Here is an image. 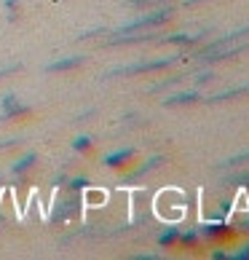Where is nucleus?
Segmentation results:
<instances>
[{"label":"nucleus","mask_w":249,"mask_h":260,"mask_svg":"<svg viewBox=\"0 0 249 260\" xmlns=\"http://www.w3.org/2000/svg\"><path fill=\"white\" fill-rule=\"evenodd\" d=\"M177 62V56H164V59H150V62H134V64H121L113 67L108 73V78H116V75H139V73H153V70H164Z\"/></svg>","instance_id":"nucleus-1"},{"label":"nucleus","mask_w":249,"mask_h":260,"mask_svg":"<svg viewBox=\"0 0 249 260\" xmlns=\"http://www.w3.org/2000/svg\"><path fill=\"white\" fill-rule=\"evenodd\" d=\"M169 16H171V8H161V11H153V14H145V16H137V19H131V22L121 24L118 30H116V35H121V32H134V30H142V27L164 24Z\"/></svg>","instance_id":"nucleus-2"},{"label":"nucleus","mask_w":249,"mask_h":260,"mask_svg":"<svg viewBox=\"0 0 249 260\" xmlns=\"http://www.w3.org/2000/svg\"><path fill=\"white\" fill-rule=\"evenodd\" d=\"M134 148H121V150H113V153H104L102 156V164L104 167H110V169H121V167H126V164L134 158Z\"/></svg>","instance_id":"nucleus-3"},{"label":"nucleus","mask_w":249,"mask_h":260,"mask_svg":"<svg viewBox=\"0 0 249 260\" xmlns=\"http://www.w3.org/2000/svg\"><path fill=\"white\" fill-rule=\"evenodd\" d=\"M201 234L209 236V239L225 236V234H231V223H228L225 217H215V220H209V223H204V228H201Z\"/></svg>","instance_id":"nucleus-4"},{"label":"nucleus","mask_w":249,"mask_h":260,"mask_svg":"<svg viewBox=\"0 0 249 260\" xmlns=\"http://www.w3.org/2000/svg\"><path fill=\"white\" fill-rule=\"evenodd\" d=\"M83 64V56H64V59H54L46 64V73H64V70H75Z\"/></svg>","instance_id":"nucleus-5"},{"label":"nucleus","mask_w":249,"mask_h":260,"mask_svg":"<svg viewBox=\"0 0 249 260\" xmlns=\"http://www.w3.org/2000/svg\"><path fill=\"white\" fill-rule=\"evenodd\" d=\"M164 164V156H153V158H148L142 167H137V169H131L126 177H123V182H134V180H139V177H145L150 169H156V167H161Z\"/></svg>","instance_id":"nucleus-6"},{"label":"nucleus","mask_w":249,"mask_h":260,"mask_svg":"<svg viewBox=\"0 0 249 260\" xmlns=\"http://www.w3.org/2000/svg\"><path fill=\"white\" fill-rule=\"evenodd\" d=\"M177 242H180V228H177V223H169V228L158 234V247L169 249V247H174Z\"/></svg>","instance_id":"nucleus-7"},{"label":"nucleus","mask_w":249,"mask_h":260,"mask_svg":"<svg viewBox=\"0 0 249 260\" xmlns=\"http://www.w3.org/2000/svg\"><path fill=\"white\" fill-rule=\"evenodd\" d=\"M201 100V94L193 89V91H180V94H171L169 100H164V105H169V108H174V105H190V102H196Z\"/></svg>","instance_id":"nucleus-8"},{"label":"nucleus","mask_w":249,"mask_h":260,"mask_svg":"<svg viewBox=\"0 0 249 260\" xmlns=\"http://www.w3.org/2000/svg\"><path fill=\"white\" fill-rule=\"evenodd\" d=\"M38 161V153L35 150H30V153H24L22 158H19L14 167H11V175H22V172H27V169H32V164Z\"/></svg>","instance_id":"nucleus-9"},{"label":"nucleus","mask_w":249,"mask_h":260,"mask_svg":"<svg viewBox=\"0 0 249 260\" xmlns=\"http://www.w3.org/2000/svg\"><path fill=\"white\" fill-rule=\"evenodd\" d=\"M3 113H6V121H14V118H22V115H30V108H27V105H19L14 100L3 108Z\"/></svg>","instance_id":"nucleus-10"},{"label":"nucleus","mask_w":249,"mask_h":260,"mask_svg":"<svg viewBox=\"0 0 249 260\" xmlns=\"http://www.w3.org/2000/svg\"><path fill=\"white\" fill-rule=\"evenodd\" d=\"M104 199H108V193H104V190H94L91 185L83 190V201H86V204H91V207H102Z\"/></svg>","instance_id":"nucleus-11"},{"label":"nucleus","mask_w":249,"mask_h":260,"mask_svg":"<svg viewBox=\"0 0 249 260\" xmlns=\"http://www.w3.org/2000/svg\"><path fill=\"white\" fill-rule=\"evenodd\" d=\"M198 239H201V231H198V228L180 231V242H177V244H183V247H196V244H198Z\"/></svg>","instance_id":"nucleus-12"},{"label":"nucleus","mask_w":249,"mask_h":260,"mask_svg":"<svg viewBox=\"0 0 249 260\" xmlns=\"http://www.w3.org/2000/svg\"><path fill=\"white\" fill-rule=\"evenodd\" d=\"M91 145H94V140L89 137V134H78L73 142H70V148L73 150H78V153H83V150H91Z\"/></svg>","instance_id":"nucleus-13"},{"label":"nucleus","mask_w":249,"mask_h":260,"mask_svg":"<svg viewBox=\"0 0 249 260\" xmlns=\"http://www.w3.org/2000/svg\"><path fill=\"white\" fill-rule=\"evenodd\" d=\"M198 38H201V35H198ZM198 38H196V35H190V32H177V35L166 38V43H180V46H183V43H196Z\"/></svg>","instance_id":"nucleus-14"},{"label":"nucleus","mask_w":249,"mask_h":260,"mask_svg":"<svg viewBox=\"0 0 249 260\" xmlns=\"http://www.w3.org/2000/svg\"><path fill=\"white\" fill-rule=\"evenodd\" d=\"M67 185H70V190H78V193H83V190L91 185V180H86V177H70V182H67Z\"/></svg>","instance_id":"nucleus-15"},{"label":"nucleus","mask_w":249,"mask_h":260,"mask_svg":"<svg viewBox=\"0 0 249 260\" xmlns=\"http://www.w3.org/2000/svg\"><path fill=\"white\" fill-rule=\"evenodd\" d=\"M241 161H249V150H244V153H236V156L225 158L223 164H220V169H225V167H236V164H241Z\"/></svg>","instance_id":"nucleus-16"},{"label":"nucleus","mask_w":249,"mask_h":260,"mask_svg":"<svg viewBox=\"0 0 249 260\" xmlns=\"http://www.w3.org/2000/svg\"><path fill=\"white\" fill-rule=\"evenodd\" d=\"M228 257H233V260H249V244H244V247H238V252H233V255H228Z\"/></svg>","instance_id":"nucleus-17"},{"label":"nucleus","mask_w":249,"mask_h":260,"mask_svg":"<svg viewBox=\"0 0 249 260\" xmlns=\"http://www.w3.org/2000/svg\"><path fill=\"white\" fill-rule=\"evenodd\" d=\"M193 78H196V83H209V81H212V70H204V73L193 75Z\"/></svg>","instance_id":"nucleus-18"},{"label":"nucleus","mask_w":249,"mask_h":260,"mask_svg":"<svg viewBox=\"0 0 249 260\" xmlns=\"http://www.w3.org/2000/svg\"><path fill=\"white\" fill-rule=\"evenodd\" d=\"M212 257H215V260H225V257H228V252H225V249H220V247H215Z\"/></svg>","instance_id":"nucleus-19"},{"label":"nucleus","mask_w":249,"mask_h":260,"mask_svg":"<svg viewBox=\"0 0 249 260\" xmlns=\"http://www.w3.org/2000/svg\"><path fill=\"white\" fill-rule=\"evenodd\" d=\"M19 70V64H8V67H0V75H6V73H14Z\"/></svg>","instance_id":"nucleus-20"},{"label":"nucleus","mask_w":249,"mask_h":260,"mask_svg":"<svg viewBox=\"0 0 249 260\" xmlns=\"http://www.w3.org/2000/svg\"><path fill=\"white\" fill-rule=\"evenodd\" d=\"M6 6H8V11H14V8H16V0H6Z\"/></svg>","instance_id":"nucleus-21"},{"label":"nucleus","mask_w":249,"mask_h":260,"mask_svg":"<svg viewBox=\"0 0 249 260\" xmlns=\"http://www.w3.org/2000/svg\"><path fill=\"white\" fill-rule=\"evenodd\" d=\"M246 89H249V86H246Z\"/></svg>","instance_id":"nucleus-22"}]
</instances>
